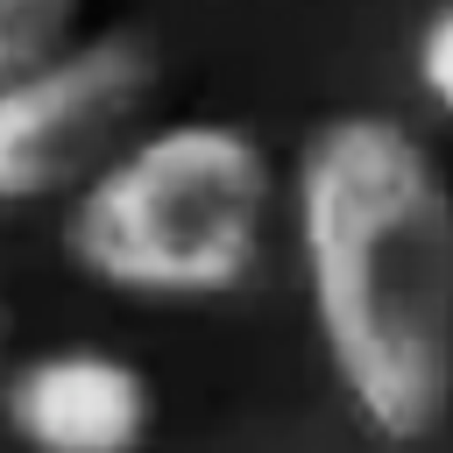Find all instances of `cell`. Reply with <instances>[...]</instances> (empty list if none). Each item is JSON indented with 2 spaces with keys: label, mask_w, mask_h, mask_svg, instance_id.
<instances>
[{
  "label": "cell",
  "mask_w": 453,
  "mask_h": 453,
  "mask_svg": "<svg viewBox=\"0 0 453 453\" xmlns=\"http://www.w3.org/2000/svg\"><path fill=\"white\" fill-rule=\"evenodd\" d=\"M311 333L347 411L418 446L453 411V184L389 113H333L290 163Z\"/></svg>",
  "instance_id": "1"
},
{
  "label": "cell",
  "mask_w": 453,
  "mask_h": 453,
  "mask_svg": "<svg viewBox=\"0 0 453 453\" xmlns=\"http://www.w3.org/2000/svg\"><path fill=\"white\" fill-rule=\"evenodd\" d=\"M276 156L241 120H149L57 219L64 262L127 304H212L255 283L276 226Z\"/></svg>",
  "instance_id": "2"
},
{
  "label": "cell",
  "mask_w": 453,
  "mask_h": 453,
  "mask_svg": "<svg viewBox=\"0 0 453 453\" xmlns=\"http://www.w3.org/2000/svg\"><path fill=\"white\" fill-rule=\"evenodd\" d=\"M156 92L163 64L127 28L0 78V205H71L156 120Z\"/></svg>",
  "instance_id": "3"
},
{
  "label": "cell",
  "mask_w": 453,
  "mask_h": 453,
  "mask_svg": "<svg viewBox=\"0 0 453 453\" xmlns=\"http://www.w3.org/2000/svg\"><path fill=\"white\" fill-rule=\"evenodd\" d=\"M0 425L21 453H142L156 432V382L106 347L28 354L0 375Z\"/></svg>",
  "instance_id": "4"
},
{
  "label": "cell",
  "mask_w": 453,
  "mask_h": 453,
  "mask_svg": "<svg viewBox=\"0 0 453 453\" xmlns=\"http://www.w3.org/2000/svg\"><path fill=\"white\" fill-rule=\"evenodd\" d=\"M85 0H0V78H21L78 42Z\"/></svg>",
  "instance_id": "5"
},
{
  "label": "cell",
  "mask_w": 453,
  "mask_h": 453,
  "mask_svg": "<svg viewBox=\"0 0 453 453\" xmlns=\"http://www.w3.org/2000/svg\"><path fill=\"white\" fill-rule=\"evenodd\" d=\"M411 78H418V92L453 120V0L418 28V50H411Z\"/></svg>",
  "instance_id": "6"
},
{
  "label": "cell",
  "mask_w": 453,
  "mask_h": 453,
  "mask_svg": "<svg viewBox=\"0 0 453 453\" xmlns=\"http://www.w3.org/2000/svg\"><path fill=\"white\" fill-rule=\"evenodd\" d=\"M0 361H7V304H0Z\"/></svg>",
  "instance_id": "7"
}]
</instances>
